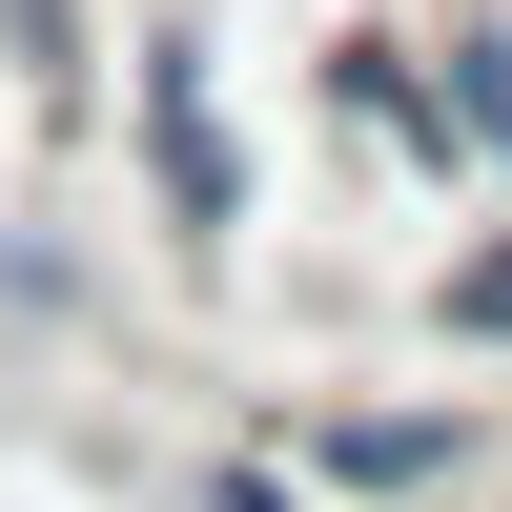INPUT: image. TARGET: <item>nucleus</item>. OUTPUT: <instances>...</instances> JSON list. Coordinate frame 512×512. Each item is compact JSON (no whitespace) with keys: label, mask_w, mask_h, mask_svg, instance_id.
<instances>
[{"label":"nucleus","mask_w":512,"mask_h":512,"mask_svg":"<svg viewBox=\"0 0 512 512\" xmlns=\"http://www.w3.org/2000/svg\"><path fill=\"white\" fill-rule=\"evenodd\" d=\"M328 472H369V492H410V472H451V410H369V431H328Z\"/></svg>","instance_id":"2"},{"label":"nucleus","mask_w":512,"mask_h":512,"mask_svg":"<svg viewBox=\"0 0 512 512\" xmlns=\"http://www.w3.org/2000/svg\"><path fill=\"white\" fill-rule=\"evenodd\" d=\"M144 144H164V205H185V226H226V205H246V185H226V123H205L185 62H144Z\"/></svg>","instance_id":"1"},{"label":"nucleus","mask_w":512,"mask_h":512,"mask_svg":"<svg viewBox=\"0 0 512 512\" xmlns=\"http://www.w3.org/2000/svg\"><path fill=\"white\" fill-rule=\"evenodd\" d=\"M431 123H472L492 185H512V41H451V103H431Z\"/></svg>","instance_id":"3"},{"label":"nucleus","mask_w":512,"mask_h":512,"mask_svg":"<svg viewBox=\"0 0 512 512\" xmlns=\"http://www.w3.org/2000/svg\"><path fill=\"white\" fill-rule=\"evenodd\" d=\"M226 512H287V492H267V472H226Z\"/></svg>","instance_id":"4"}]
</instances>
